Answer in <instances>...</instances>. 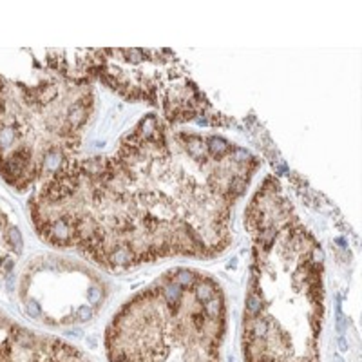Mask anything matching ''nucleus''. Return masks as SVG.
<instances>
[{
	"mask_svg": "<svg viewBox=\"0 0 362 362\" xmlns=\"http://www.w3.org/2000/svg\"><path fill=\"white\" fill-rule=\"evenodd\" d=\"M107 283L86 263L38 254L24 264L17 293L25 315L51 328L90 321L107 299Z\"/></svg>",
	"mask_w": 362,
	"mask_h": 362,
	"instance_id": "423d86ee",
	"label": "nucleus"
},
{
	"mask_svg": "<svg viewBox=\"0 0 362 362\" xmlns=\"http://www.w3.org/2000/svg\"><path fill=\"white\" fill-rule=\"evenodd\" d=\"M96 111L86 49H0V176L17 192L82 151Z\"/></svg>",
	"mask_w": 362,
	"mask_h": 362,
	"instance_id": "7ed1b4c3",
	"label": "nucleus"
},
{
	"mask_svg": "<svg viewBox=\"0 0 362 362\" xmlns=\"http://www.w3.org/2000/svg\"><path fill=\"white\" fill-rule=\"evenodd\" d=\"M87 73L129 102L147 103L173 125H226L185 64L169 49H86Z\"/></svg>",
	"mask_w": 362,
	"mask_h": 362,
	"instance_id": "39448f33",
	"label": "nucleus"
},
{
	"mask_svg": "<svg viewBox=\"0 0 362 362\" xmlns=\"http://www.w3.org/2000/svg\"><path fill=\"white\" fill-rule=\"evenodd\" d=\"M0 362L93 361L71 342L28 328L0 310Z\"/></svg>",
	"mask_w": 362,
	"mask_h": 362,
	"instance_id": "0eeeda50",
	"label": "nucleus"
},
{
	"mask_svg": "<svg viewBox=\"0 0 362 362\" xmlns=\"http://www.w3.org/2000/svg\"><path fill=\"white\" fill-rule=\"evenodd\" d=\"M252 241L241 351L245 362H321L325 254L274 176L245 209Z\"/></svg>",
	"mask_w": 362,
	"mask_h": 362,
	"instance_id": "f03ea898",
	"label": "nucleus"
},
{
	"mask_svg": "<svg viewBox=\"0 0 362 362\" xmlns=\"http://www.w3.org/2000/svg\"><path fill=\"white\" fill-rule=\"evenodd\" d=\"M226 296L198 268L177 267L129 297L105 328L107 362H223Z\"/></svg>",
	"mask_w": 362,
	"mask_h": 362,
	"instance_id": "20e7f679",
	"label": "nucleus"
},
{
	"mask_svg": "<svg viewBox=\"0 0 362 362\" xmlns=\"http://www.w3.org/2000/svg\"><path fill=\"white\" fill-rule=\"evenodd\" d=\"M24 239H22L21 225L13 210L0 202V281L9 276L21 259Z\"/></svg>",
	"mask_w": 362,
	"mask_h": 362,
	"instance_id": "6e6552de",
	"label": "nucleus"
},
{
	"mask_svg": "<svg viewBox=\"0 0 362 362\" xmlns=\"http://www.w3.org/2000/svg\"><path fill=\"white\" fill-rule=\"evenodd\" d=\"M261 160L216 132L147 115L107 154L74 156L35 187L38 238L107 272L212 259L234 239L235 206Z\"/></svg>",
	"mask_w": 362,
	"mask_h": 362,
	"instance_id": "f257e3e1",
	"label": "nucleus"
}]
</instances>
